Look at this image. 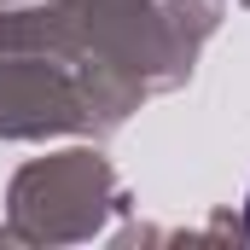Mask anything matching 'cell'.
<instances>
[{"mask_svg": "<svg viewBox=\"0 0 250 250\" xmlns=\"http://www.w3.org/2000/svg\"><path fill=\"white\" fill-rule=\"evenodd\" d=\"M245 233H250V198H245Z\"/></svg>", "mask_w": 250, "mask_h": 250, "instance_id": "obj_1", "label": "cell"}]
</instances>
